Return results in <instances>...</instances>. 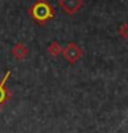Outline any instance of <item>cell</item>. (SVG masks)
<instances>
[{"mask_svg": "<svg viewBox=\"0 0 128 133\" xmlns=\"http://www.w3.org/2000/svg\"><path fill=\"white\" fill-rule=\"evenodd\" d=\"M48 12H50V8H48V6H45V4H39V6L35 7V15L40 19L48 17L50 15Z\"/></svg>", "mask_w": 128, "mask_h": 133, "instance_id": "cell-1", "label": "cell"}]
</instances>
